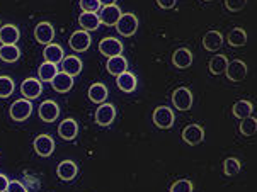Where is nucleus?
I'll use <instances>...</instances> for the list:
<instances>
[{"label": "nucleus", "mask_w": 257, "mask_h": 192, "mask_svg": "<svg viewBox=\"0 0 257 192\" xmlns=\"http://www.w3.org/2000/svg\"><path fill=\"white\" fill-rule=\"evenodd\" d=\"M19 38L21 33L14 24H6L0 28V43L2 45H16Z\"/></svg>", "instance_id": "obj_20"}, {"label": "nucleus", "mask_w": 257, "mask_h": 192, "mask_svg": "<svg viewBox=\"0 0 257 192\" xmlns=\"http://www.w3.org/2000/svg\"><path fill=\"white\" fill-rule=\"evenodd\" d=\"M51 85H53V89L56 90V92L65 94V92H68V90H72L73 77L67 75V73H63V72H58L53 80H51Z\"/></svg>", "instance_id": "obj_19"}, {"label": "nucleus", "mask_w": 257, "mask_h": 192, "mask_svg": "<svg viewBox=\"0 0 257 192\" xmlns=\"http://www.w3.org/2000/svg\"><path fill=\"white\" fill-rule=\"evenodd\" d=\"M21 92H23V95L28 100L38 99L43 92L41 80H38V78H26L23 82V85H21Z\"/></svg>", "instance_id": "obj_8"}, {"label": "nucleus", "mask_w": 257, "mask_h": 192, "mask_svg": "<svg viewBox=\"0 0 257 192\" xmlns=\"http://www.w3.org/2000/svg\"><path fill=\"white\" fill-rule=\"evenodd\" d=\"M116 117V107L112 104H101L95 111V123L99 126H109Z\"/></svg>", "instance_id": "obj_10"}, {"label": "nucleus", "mask_w": 257, "mask_h": 192, "mask_svg": "<svg viewBox=\"0 0 257 192\" xmlns=\"http://www.w3.org/2000/svg\"><path fill=\"white\" fill-rule=\"evenodd\" d=\"M203 46L208 51H218L223 46V36L218 31H208L203 38Z\"/></svg>", "instance_id": "obj_23"}, {"label": "nucleus", "mask_w": 257, "mask_h": 192, "mask_svg": "<svg viewBox=\"0 0 257 192\" xmlns=\"http://www.w3.org/2000/svg\"><path fill=\"white\" fill-rule=\"evenodd\" d=\"M169 192H193V182L187 178H181V180L174 182Z\"/></svg>", "instance_id": "obj_35"}, {"label": "nucleus", "mask_w": 257, "mask_h": 192, "mask_svg": "<svg viewBox=\"0 0 257 192\" xmlns=\"http://www.w3.org/2000/svg\"><path fill=\"white\" fill-rule=\"evenodd\" d=\"M117 87H119V90H123L126 94L133 92V90L137 89V77L130 72L121 73V75H117Z\"/></svg>", "instance_id": "obj_25"}, {"label": "nucleus", "mask_w": 257, "mask_h": 192, "mask_svg": "<svg viewBox=\"0 0 257 192\" xmlns=\"http://www.w3.org/2000/svg\"><path fill=\"white\" fill-rule=\"evenodd\" d=\"M233 116L238 117V119H245V117L252 116V111H254V106L249 102V100H238V102L233 104Z\"/></svg>", "instance_id": "obj_29"}, {"label": "nucleus", "mask_w": 257, "mask_h": 192, "mask_svg": "<svg viewBox=\"0 0 257 192\" xmlns=\"http://www.w3.org/2000/svg\"><path fill=\"white\" fill-rule=\"evenodd\" d=\"M89 99L94 104H104L107 99V87L104 84H92L89 89Z\"/></svg>", "instance_id": "obj_28"}, {"label": "nucleus", "mask_w": 257, "mask_h": 192, "mask_svg": "<svg viewBox=\"0 0 257 192\" xmlns=\"http://www.w3.org/2000/svg\"><path fill=\"white\" fill-rule=\"evenodd\" d=\"M206 2H210V0H206Z\"/></svg>", "instance_id": "obj_42"}, {"label": "nucleus", "mask_w": 257, "mask_h": 192, "mask_svg": "<svg viewBox=\"0 0 257 192\" xmlns=\"http://www.w3.org/2000/svg\"><path fill=\"white\" fill-rule=\"evenodd\" d=\"M78 173V167L75 161L72 160H65L62 163L58 165V168H56V175H58L62 180L68 182V180H73L75 175Z\"/></svg>", "instance_id": "obj_17"}, {"label": "nucleus", "mask_w": 257, "mask_h": 192, "mask_svg": "<svg viewBox=\"0 0 257 192\" xmlns=\"http://www.w3.org/2000/svg\"><path fill=\"white\" fill-rule=\"evenodd\" d=\"M14 89H16V85L11 77H7V75L0 77V99H6L9 95H12Z\"/></svg>", "instance_id": "obj_33"}, {"label": "nucleus", "mask_w": 257, "mask_h": 192, "mask_svg": "<svg viewBox=\"0 0 257 192\" xmlns=\"http://www.w3.org/2000/svg\"><path fill=\"white\" fill-rule=\"evenodd\" d=\"M257 131V119L254 116H249L245 119H242L240 123V133L243 136H254Z\"/></svg>", "instance_id": "obj_32"}, {"label": "nucleus", "mask_w": 257, "mask_h": 192, "mask_svg": "<svg viewBox=\"0 0 257 192\" xmlns=\"http://www.w3.org/2000/svg\"><path fill=\"white\" fill-rule=\"evenodd\" d=\"M225 73L228 77V80L242 82L247 77V65L242 60H233V62H228V65H226Z\"/></svg>", "instance_id": "obj_7"}, {"label": "nucleus", "mask_w": 257, "mask_h": 192, "mask_svg": "<svg viewBox=\"0 0 257 192\" xmlns=\"http://www.w3.org/2000/svg\"><path fill=\"white\" fill-rule=\"evenodd\" d=\"M58 134H60V138L65 139V141H72V139H75V136L78 134L77 121L72 119V117H68V119L62 121L60 126H58Z\"/></svg>", "instance_id": "obj_14"}, {"label": "nucleus", "mask_w": 257, "mask_h": 192, "mask_svg": "<svg viewBox=\"0 0 257 192\" xmlns=\"http://www.w3.org/2000/svg\"><path fill=\"white\" fill-rule=\"evenodd\" d=\"M6 192H28V189H26L19 180H9V185H7Z\"/></svg>", "instance_id": "obj_38"}, {"label": "nucleus", "mask_w": 257, "mask_h": 192, "mask_svg": "<svg viewBox=\"0 0 257 192\" xmlns=\"http://www.w3.org/2000/svg\"><path fill=\"white\" fill-rule=\"evenodd\" d=\"M99 51L107 56V58H112V56H119L123 53V43L116 38H104L99 43Z\"/></svg>", "instance_id": "obj_5"}, {"label": "nucleus", "mask_w": 257, "mask_h": 192, "mask_svg": "<svg viewBox=\"0 0 257 192\" xmlns=\"http://www.w3.org/2000/svg\"><path fill=\"white\" fill-rule=\"evenodd\" d=\"M43 56H45V62L58 65L62 63V60L65 58L63 48L60 45H55V43H50V45L45 46V51H43Z\"/></svg>", "instance_id": "obj_18"}, {"label": "nucleus", "mask_w": 257, "mask_h": 192, "mask_svg": "<svg viewBox=\"0 0 257 192\" xmlns=\"http://www.w3.org/2000/svg\"><path fill=\"white\" fill-rule=\"evenodd\" d=\"M21 50L16 45H2L0 46V60L7 63H14L19 60Z\"/></svg>", "instance_id": "obj_27"}, {"label": "nucleus", "mask_w": 257, "mask_h": 192, "mask_svg": "<svg viewBox=\"0 0 257 192\" xmlns=\"http://www.w3.org/2000/svg\"><path fill=\"white\" fill-rule=\"evenodd\" d=\"M11 117L14 121H19V123H23V121L28 119L29 116H31V112H33V104H31V100H28V99H19V100H16L14 104L11 106Z\"/></svg>", "instance_id": "obj_3"}, {"label": "nucleus", "mask_w": 257, "mask_h": 192, "mask_svg": "<svg viewBox=\"0 0 257 192\" xmlns=\"http://www.w3.org/2000/svg\"><path fill=\"white\" fill-rule=\"evenodd\" d=\"M39 117H41L45 123H53L56 117L60 116V107L55 100H45V102L39 106Z\"/></svg>", "instance_id": "obj_12"}, {"label": "nucleus", "mask_w": 257, "mask_h": 192, "mask_svg": "<svg viewBox=\"0 0 257 192\" xmlns=\"http://www.w3.org/2000/svg\"><path fill=\"white\" fill-rule=\"evenodd\" d=\"M240 168H242V163L237 158H226L223 161V172H225V175H228V177L237 175V173L240 172Z\"/></svg>", "instance_id": "obj_34"}, {"label": "nucleus", "mask_w": 257, "mask_h": 192, "mask_svg": "<svg viewBox=\"0 0 257 192\" xmlns=\"http://www.w3.org/2000/svg\"><path fill=\"white\" fill-rule=\"evenodd\" d=\"M62 72L70 77H77L82 72V62L78 56H65L62 60Z\"/></svg>", "instance_id": "obj_21"}, {"label": "nucleus", "mask_w": 257, "mask_h": 192, "mask_svg": "<svg viewBox=\"0 0 257 192\" xmlns=\"http://www.w3.org/2000/svg\"><path fill=\"white\" fill-rule=\"evenodd\" d=\"M121 9L117 7V6H106V7H102V11H101V14H97L99 16V21H101V24L104 26H116L117 23V19L121 17Z\"/></svg>", "instance_id": "obj_13"}, {"label": "nucleus", "mask_w": 257, "mask_h": 192, "mask_svg": "<svg viewBox=\"0 0 257 192\" xmlns=\"http://www.w3.org/2000/svg\"><path fill=\"white\" fill-rule=\"evenodd\" d=\"M34 36H36V41L41 43V45H50L55 38V29L50 23H39L34 29Z\"/></svg>", "instance_id": "obj_15"}, {"label": "nucleus", "mask_w": 257, "mask_h": 192, "mask_svg": "<svg viewBox=\"0 0 257 192\" xmlns=\"http://www.w3.org/2000/svg\"><path fill=\"white\" fill-rule=\"evenodd\" d=\"M55 150V141L50 134H39V136L34 139V151L39 156H50Z\"/></svg>", "instance_id": "obj_11"}, {"label": "nucleus", "mask_w": 257, "mask_h": 192, "mask_svg": "<svg viewBox=\"0 0 257 192\" xmlns=\"http://www.w3.org/2000/svg\"><path fill=\"white\" fill-rule=\"evenodd\" d=\"M90 43H92V39H90V34L87 31H75L68 39V45L73 51H77V53H82V51H87L90 46Z\"/></svg>", "instance_id": "obj_6"}, {"label": "nucleus", "mask_w": 257, "mask_h": 192, "mask_svg": "<svg viewBox=\"0 0 257 192\" xmlns=\"http://www.w3.org/2000/svg\"><path fill=\"white\" fill-rule=\"evenodd\" d=\"M154 124L157 126V128H160V129H169V128H172L174 126V111L171 107H167V106H160V107H157L155 111H154Z\"/></svg>", "instance_id": "obj_2"}, {"label": "nucleus", "mask_w": 257, "mask_h": 192, "mask_svg": "<svg viewBox=\"0 0 257 192\" xmlns=\"http://www.w3.org/2000/svg\"><path fill=\"white\" fill-rule=\"evenodd\" d=\"M99 2H101L102 7H106V6H116L117 0H99Z\"/></svg>", "instance_id": "obj_41"}, {"label": "nucleus", "mask_w": 257, "mask_h": 192, "mask_svg": "<svg viewBox=\"0 0 257 192\" xmlns=\"http://www.w3.org/2000/svg\"><path fill=\"white\" fill-rule=\"evenodd\" d=\"M38 73H39V80L41 82H51L56 73H58V68H56V65H53V63L45 62L41 67H39Z\"/></svg>", "instance_id": "obj_31"}, {"label": "nucleus", "mask_w": 257, "mask_h": 192, "mask_svg": "<svg viewBox=\"0 0 257 192\" xmlns=\"http://www.w3.org/2000/svg\"><path fill=\"white\" fill-rule=\"evenodd\" d=\"M226 65H228V58H226L225 55H215L210 60L208 67H210V72L213 75H221V73H225Z\"/></svg>", "instance_id": "obj_30"}, {"label": "nucleus", "mask_w": 257, "mask_h": 192, "mask_svg": "<svg viewBox=\"0 0 257 192\" xmlns=\"http://www.w3.org/2000/svg\"><path fill=\"white\" fill-rule=\"evenodd\" d=\"M172 104L179 111H189L193 107V94H191V90L186 89V87L176 89L172 94Z\"/></svg>", "instance_id": "obj_4"}, {"label": "nucleus", "mask_w": 257, "mask_h": 192, "mask_svg": "<svg viewBox=\"0 0 257 192\" xmlns=\"http://www.w3.org/2000/svg\"><path fill=\"white\" fill-rule=\"evenodd\" d=\"M101 2L99 0H80V9L82 12H94L97 14V11L101 9Z\"/></svg>", "instance_id": "obj_36"}, {"label": "nucleus", "mask_w": 257, "mask_h": 192, "mask_svg": "<svg viewBox=\"0 0 257 192\" xmlns=\"http://www.w3.org/2000/svg\"><path fill=\"white\" fill-rule=\"evenodd\" d=\"M78 24H80L82 31H97L99 26H101V21H99V16L94 14V12H82L78 16Z\"/></svg>", "instance_id": "obj_16"}, {"label": "nucleus", "mask_w": 257, "mask_h": 192, "mask_svg": "<svg viewBox=\"0 0 257 192\" xmlns=\"http://www.w3.org/2000/svg\"><path fill=\"white\" fill-rule=\"evenodd\" d=\"M182 139L191 146H196L204 139V129L199 124H189L182 131Z\"/></svg>", "instance_id": "obj_9"}, {"label": "nucleus", "mask_w": 257, "mask_h": 192, "mask_svg": "<svg viewBox=\"0 0 257 192\" xmlns=\"http://www.w3.org/2000/svg\"><path fill=\"white\" fill-rule=\"evenodd\" d=\"M176 2H177V0H157L159 7L165 9V11H167V9H174V7H176Z\"/></svg>", "instance_id": "obj_39"}, {"label": "nucleus", "mask_w": 257, "mask_h": 192, "mask_svg": "<svg viewBox=\"0 0 257 192\" xmlns=\"http://www.w3.org/2000/svg\"><path fill=\"white\" fill-rule=\"evenodd\" d=\"M247 0H225V7L228 9L230 12H238L245 7Z\"/></svg>", "instance_id": "obj_37"}, {"label": "nucleus", "mask_w": 257, "mask_h": 192, "mask_svg": "<svg viewBox=\"0 0 257 192\" xmlns=\"http://www.w3.org/2000/svg\"><path fill=\"white\" fill-rule=\"evenodd\" d=\"M7 185H9V178L4 173H0V192H6Z\"/></svg>", "instance_id": "obj_40"}, {"label": "nucleus", "mask_w": 257, "mask_h": 192, "mask_svg": "<svg viewBox=\"0 0 257 192\" xmlns=\"http://www.w3.org/2000/svg\"><path fill=\"white\" fill-rule=\"evenodd\" d=\"M226 41L233 48H242V46H245V43H247V33L243 31L242 28H233L232 31L228 33V36H226Z\"/></svg>", "instance_id": "obj_26"}, {"label": "nucleus", "mask_w": 257, "mask_h": 192, "mask_svg": "<svg viewBox=\"0 0 257 192\" xmlns=\"http://www.w3.org/2000/svg\"><path fill=\"white\" fill-rule=\"evenodd\" d=\"M172 63H174V67L182 68V70L191 67V65H193V53H191L187 48H179L172 56Z\"/></svg>", "instance_id": "obj_24"}, {"label": "nucleus", "mask_w": 257, "mask_h": 192, "mask_svg": "<svg viewBox=\"0 0 257 192\" xmlns=\"http://www.w3.org/2000/svg\"><path fill=\"white\" fill-rule=\"evenodd\" d=\"M116 29H117V33L121 34V36H124V38H130V36H133L135 33H137V29H138V19H137V16L135 14H121V17L117 19V23H116Z\"/></svg>", "instance_id": "obj_1"}, {"label": "nucleus", "mask_w": 257, "mask_h": 192, "mask_svg": "<svg viewBox=\"0 0 257 192\" xmlns=\"http://www.w3.org/2000/svg\"><path fill=\"white\" fill-rule=\"evenodd\" d=\"M106 68H107V72L111 73V75H121V73H124V72H128V62H126V58L124 56H112V58L107 60V63H106Z\"/></svg>", "instance_id": "obj_22"}]
</instances>
